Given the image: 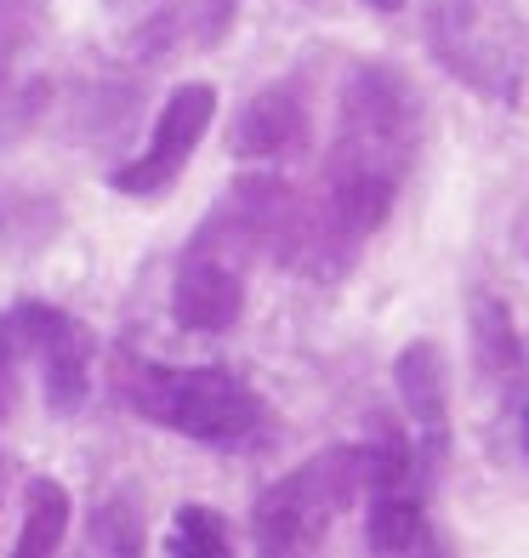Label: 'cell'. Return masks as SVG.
Returning a JSON list of instances; mask_svg holds the SVG:
<instances>
[{"mask_svg": "<svg viewBox=\"0 0 529 558\" xmlns=\"http://www.w3.org/2000/svg\"><path fill=\"white\" fill-rule=\"evenodd\" d=\"M229 524H222V513H211V507H176L171 519V536H165V553L171 558H229Z\"/></svg>", "mask_w": 529, "mask_h": 558, "instance_id": "4fadbf2b", "label": "cell"}, {"mask_svg": "<svg viewBox=\"0 0 529 558\" xmlns=\"http://www.w3.org/2000/svg\"><path fill=\"white\" fill-rule=\"evenodd\" d=\"M359 7H370V12H405L410 0H359Z\"/></svg>", "mask_w": 529, "mask_h": 558, "instance_id": "ac0fdd59", "label": "cell"}, {"mask_svg": "<svg viewBox=\"0 0 529 558\" xmlns=\"http://www.w3.org/2000/svg\"><path fill=\"white\" fill-rule=\"evenodd\" d=\"M262 257L257 228L239 211L234 194H222L211 217L194 228L171 274V319L194 337H222L245 314V263Z\"/></svg>", "mask_w": 529, "mask_h": 558, "instance_id": "5b68a950", "label": "cell"}, {"mask_svg": "<svg viewBox=\"0 0 529 558\" xmlns=\"http://www.w3.org/2000/svg\"><path fill=\"white\" fill-rule=\"evenodd\" d=\"M313 132V109L302 81H273L257 97H245V109L229 125V155L234 160H257V166H280L296 160L308 148Z\"/></svg>", "mask_w": 529, "mask_h": 558, "instance_id": "ba28073f", "label": "cell"}, {"mask_svg": "<svg viewBox=\"0 0 529 558\" xmlns=\"http://www.w3.org/2000/svg\"><path fill=\"white\" fill-rule=\"evenodd\" d=\"M421 40L462 92L513 109L529 81V29L513 0H427Z\"/></svg>", "mask_w": 529, "mask_h": 558, "instance_id": "3957f363", "label": "cell"}, {"mask_svg": "<svg viewBox=\"0 0 529 558\" xmlns=\"http://www.w3.org/2000/svg\"><path fill=\"white\" fill-rule=\"evenodd\" d=\"M365 547L382 558L444 553L433 519H427V478H382L365 490Z\"/></svg>", "mask_w": 529, "mask_h": 558, "instance_id": "30bf717a", "label": "cell"}, {"mask_svg": "<svg viewBox=\"0 0 529 558\" xmlns=\"http://www.w3.org/2000/svg\"><path fill=\"white\" fill-rule=\"evenodd\" d=\"M69 490L58 478H35L29 485V501H23V530H17V558H46L58 553L63 536H69Z\"/></svg>", "mask_w": 529, "mask_h": 558, "instance_id": "8fae6325", "label": "cell"}, {"mask_svg": "<svg viewBox=\"0 0 529 558\" xmlns=\"http://www.w3.org/2000/svg\"><path fill=\"white\" fill-rule=\"evenodd\" d=\"M472 353H478V371L484 376H513L518 371L524 342H518L513 308L501 296H478L472 302Z\"/></svg>", "mask_w": 529, "mask_h": 558, "instance_id": "7c38bea8", "label": "cell"}, {"mask_svg": "<svg viewBox=\"0 0 529 558\" xmlns=\"http://www.w3.org/2000/svg\"><path fill=\"white\" fill-rule=\"evenodd\" d=\"M393 388L405 399V416L416 427V456L427 473H439L450 450V371L439 342H405L393 360Z\"/></svg>", "mask_w": 529, "mask_h": 558, "instance_id": "9c48e42d", "label": "cell"}, {"mask_svg": "<svg viewBox=\"0 0 529 558\" xmlns=\"http://www.w3.org/2000/svg\"><path fill=\"white\" fill-rule=\"evenodd\" d=\"M114 393L143 422L165 427V434H183L194 445H211V450H245L268 427L262 399L239 376L211 371V365H155V360L120 353Z\"/></svg>", "mask_w": 529, "mask_h": 558, "instance_id": "7a4b0ae2", "label": "cell"}, {"mask_svg": "<svg viewBox=\"0 0 529 558\" xmlns=\"http://www.w3.org/2000/svg\"><path fill=\"white\" fill-rule=\"evenodd\" d=\"M365 439L359 445H331L308 456L302 468H291L285 478L257 496L250 507V536H257V553L291 558V553H313L324 547L331 524L347 513V507L365 501Z\"/></svg>", "mask_w": 529, "mask_h": 558, "instance_id": "277c9868", "label": "cell"}, {"mask_svg": "<svg viewBox=\"0 0 529 558\" xmlns=\"http://www.w3.org/2000/svg\"><path fill=\"white\" fill-rule=\"evenodd\" d=\"M17 331L29 360L40 365V388H46V411L52 416H74L86 404L91 388V331L58 302H12Z\"/></svg>", "mask_w": 529, "mask_h": 558, "instance_id": "52a82bcc", "label": "cell"}, {"mask_svg": "<svg viewBox=\"0 0 529 558\" xmlns=\"http://www.w3.org/2000/svg\"><path fill=\"white\" fill-rule=\"evenodd\" d=\"M23 360H29V348H23L17 314L7 308V314H0V422H7V416H12V404H17V376H23Z\"/></svg>", "mask_w": 529, "mask_h": 558, "instance_id": "9a60e30c", "label": "cell"}, {"mask_svg": "<svg viewBox=\"0 0 529 558\" xmlns=\"http://www.w3.org/2000/svg\"><path fill=\"white\" fill-rule=\"evenodd\" d=\"M524 450H529V399H524Z\"/></svg>", "mask_w": 529, "mask_h": 558, "instance_id": "d6986e66", "label": "cell"}, {"mask_svg": "<svg viewBox=\"0 0 529 558\" xmlns=\"http://www.w3.org/2000/svg\"><path fill=\"white\" fill-rule=\"evenodd\" d=\"M421 148V97L405 69L382 58H365L347 69L336 92V132L324 155V183L319 199H302L296 234L285 245L280 268L313 274V279H342L370 234L398 206V189L416 166Z\"/></svg>", "mask_w": 529, "mask_h": 558, "instance_id": "6da1fadb", "label": "cell"}, {"mask_svg": "<svg viewBox=\"0 0 529 558\" xmlns=\"http://www.w3.org/2000/svg\"><path fill=\"white\" fill-rule=\"evenodd\" d=\"M211 120H217V92H211L206 81L176 86V92L165 97L160 120H155V137H148V148H143L137 160H125L120 171H109V189H114V194H132V199L165 194L176 177L188 171L194 148L206 143V132H211Z\"/></svg>", "mask_w": 529, "mask_h": 558, "instance_id": "8992f818", "label": "cell"}, {"mask_svg": "<svg viewBox=\"0 0 529 558\" xmlns=\"http://www.w3.org/2000/svg\"><path fill=\"white\" fill-rule=\"evenodd\" d=\"M40 104H46V86L40 81H12V74H0V143L17 137L23 125L35 120Z\"/></svg>", "mask_w": 529, "mask_h": 558, "instance_id": "5bb4252c", "label": "cell"}, {"mask_svg": "<svg viewBox=\"0 0 529 558\" xmlns=\"http://www.w3.org/2000/svg\"><path fill=\"white\" fill-rule=\"evenodd\" d=\"M91 530H97L91 547H103V553H143V524H137V513H125L120 501L103 507V513L91 519Z\"/></svg>", "mask_w": 529, "mask_h": 558, "instance_id": "e0dca14e", "label": "cell"}, {"mask_svg": "<svg viewBox=\"0 0 529 558\" xmlns=\"http://www.w3.org/2000/svg\"><path fill=\"white\" fill-rule=\"evenodd\" d=\"M40 17H46V0H0V58L17 52V46H29Z\"/></svg>", "mask_w": 529, "mask_h": 558, "instance_id": "2e32d148", "label": "cell"}]
</instances>
